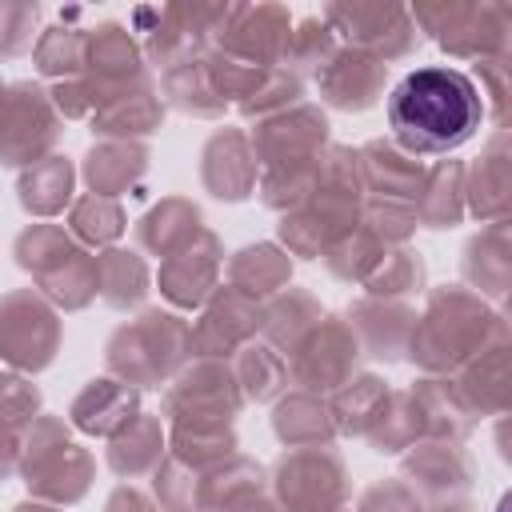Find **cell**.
<instances>
[{"mask_svg": "<svg viewBox=\"0 0 512 512\" xmlns=\"http://www.w3.org/2000/svg\"><path fill=\"white\" fill-rule=\"evenodd\" d=\"M384 80H388V64L368 56V52H356V48H344L316 72V84H320V96L332 104V108H344V112H364L380 100L384 92Z\"/></svg>", "mask_w": 512, "mask_h": 512, "instance_id": "19", "label": "cell"}, {"mask_svg": "<svg viewBox=\"0 0 512 512\" xmlns=\"http://www.w3.org/2000/svg\"><path fill=\"white\" fill-rule=\"evenodd\" d=\"M460 216H464V168L456 160H444L424 176V188L416 200V224L452 228Z\"/></svg>", "mask_w": 512, "mask_h": 512, "instance_id": "31", "label": "cell"}, {"mask_svg": "<svg viewBox=\"0 0 512 512\" xmlns=\"http://www.w3.org/2000/svg\"><path fill=\"white\" fill-rule=\"evenodd\" d=\"M0 92H4V84H0Z\"/></svg>", "mask_w": 512, "mask_h": 512, "instance_id": "53", "label": "cell"}, {"mask_svg": "<svg viewBox=\"0 0 512 512\" xmlns=\"http://www.w3.org/2000/svg\"><path fill=\"white\" fill-rule=\"evenodd\" d=\"M272 428H276V436L288 448H320V444H332V436H336V424H332L328 404L320 396H312V392L284 396L276 404Z\"/></svg>", "mask_w": 512, "mask_h": 512, "instance_id": "27", "label": "cell"}, {"mask_svg": "<svg viewBox=\"0 0 512 512\" xmlns=\"http://www.w3.org/2000/svg\"><path fill=\"white\" fill-rule=\"evenodd\" d=\"M200 180L216 200H244L256 192L260 180V164L252 152L248 132L240 128H224L216 132L204 152H200Z\"/></svg>", "mask_w": 512, "mask_h": 512, "instance_id": "18", "label": "cell"}, {"mask_svg": "<svg viewBox=\"0 0 512 512\" xmlns=\"http://www.w3.org/2000/svg\"><path fill=\"white\" fill-rule=\"evenodd\" d=\"M392 144L416 160L444 156L468 144L484 120V96L476 80L448 64L412 68L384 100Z\"/></svg>", "mask_w": 512, "mask_h": 512, "instance_id": "1", "label": "cell"}, {"mask_svg": "<svg viewBox=\"0 0 512 512\" xmlns=\"http://www.w3.org/2000/svg\"><path fill=\"white\" fill-rule=\"evenodd\" d=\"M336 512H344V508H336Z\"/></svg>", "mask_w": 512, "mask_h": 512, "instance_id": "54", "label": "cell"}, {"mask_svg": "<svg viewBox=\"0 0 512 512\" xmlns=\"http://www.w3.org/2000/svg\"><path fill=\"white\" fill-rule=\"evenodd\" d=\"M388 256V240L372 228V224H364V216H360V224L352 228V232H344L328 252H324V264H328V272L336 276V280H368L372 272H376V264Z\"/></svg>", "mask_w": 512, "mask_h": 512, "instance_id": "35", "label": "cell"}, {"mask_svg": "<svg viewBox=\"0 0 512 512\" xmlns=\"http://www.w3.org/2000/svg\"><path fill=\"white\" fill-rule=\"evenodd\" d=\"M508 156L500 152V140L492 144V152L472 168V184L464 188V200L472 204V212L480 220H492V224H504V212H508Z\"/></svg>", "mask_w": 512, "mask_h": 512, "instance_id": "38", "label": "cell"}, {"mask_svg": "<svg viewBox=\"0 0 512 512\" xmlns=\"http://www.w3.org/2000/svg\"><path fill=\"white\" fill-rule=\"evenodd\" d=\"M84 48H88V28H72V24H56L36 40V68L48 80H76L84 68Z\"/></svg>", "mask_w": 512, "mask_h": 512, "instance_id": "39", "label": "cell"}, {"mask_svg": "<svg viewBox=\"0 0 512 512\" xmlns=\"http://www.w3.org/2000/svg\"><path fill=\"white\" fill-rule=\"evenodd\" d=\"M324 24L344 40V48L368 52L376 60H404L416 48V20L400 4H328Z\"/></svg>", "mask_w": 512, "mask_h": 512, "instance_id": "13", "label": "cell"}, {"mask_svg": "<svg viewBox=\"0 0 512 512\" xmlns=\"http://www.w3.org/2000/svg\"><path fill=\"white\" fill-rule=\"evenodd\" d=\"M364 188H360V168H356V152L352 148H332L320 164V180L312 188V196L284 212L280 220V240L288 244V252L312 260L324 256L344 232H352L364 216L360 208Z\"/></svg>", "mask_w": 512, "mask_h": 512, "instance_id": "3", "label": "cell"}, {"mask_svg": "<svg viewBox=\"0 0 512 512\" xmlns=\"http://www.w3.org/2000/svg\"><path fill=\"white\" fill-rule=\"evenodd\" d=\"M360 356L364 352L352 324L340 316H320V324L288 356V380L296 384V392H312V396L340 392L348 380H356Z\"/></svg>", "mask_w": 512, "mask_h": 512, "instance_id": "11", "label": "cell"}, {"mask_svg": "<svg viewBox=\"0 0 512 512\" xmlns=\"http://www.w3.org/2000/svg\"><path fill=\"white\" fill-rule=\"evenodd\" d=\"M16 468L28 492L52 504H76L92 488V456L68 436L64 420L56 416H36L24 428Z\"/></svg>", "mask_w": 512, "mask_h": 512, "instance_id": "5", "label": "cell"}, {"mask_svg": "<svg viewBox=\"0 0 512 512\" xmlns=\"http://www.w3.org/2000/svg\"><path fill=\"white\" fill-rule=\"evenodd\" d=\"M260 324H264L260 300L224 284L208 296L204 316L188 328V344L200 360H224V356H236L244 344H252Z\"/></svg>", "mask_w": 512, "mask_h": 512, "instance_id": "15", "label": "cell"}, {"mask_svg": "<svg viewBox=\"0 0 512 512\" xmlns=\"http://www.w3.org/2000/svg\"><path fill=\"white\" fill-rule=\"evenodd\" d=\"M464 276L488 292L504 296L508 292V244H504V224H488L480 236L468 240L464 248Z\"/></svg>", "mask_w": 512, "mask_h": 512, "instance_id": "37", "label": "cell"}, {"mask_svg": "<svg viewBox=\"0 0 512 512\" xmlns=\"http://www.w3.org/2000/svg\"><path fill=\"white\" fill-rule=\"evenodd\" d=\"M12 512H60L56 504H36V500H28V504H16Z\"/></svg>", "mask_w": 512, "mask_h": 512, "instance_id": "51", "label": "cell"}, {"mask_svg": "<svg viewBox=\"0 0 512 512\" xmlns=\"http://www.w3.org/2000/svg\"><path fill=\"white\" fill-rule=\"evenodd\" d=\"M364 288L376 300H404V296L420 292L424 288V260H420V252H412L408 244H400L396 252H388L376 264V272L364 280Z\"/></svg>", "mask_w": 512, "mask_h": 512, "instance_id": "40", "label": "cell"}, {"mask_svg": "<svg viewBox=\"0 0 512 512\" xmlns=\"http://www.w3.org/2000/svg\"><path fill=\"white\" fill-rule=\"evenodd\" d=\"M356 168H360V188L376 204H396V208L416 212V200L428 176V168L416 156L400 152L392 140H368L356 152Z\"/></svg>", "mask_w": 512, "mask_h": 512, "instance_id": "17", "label": "cell"}, {"mask_svg": "<svg viewBox=\"0 0 512 512\" xmlns=\"http://www.w3.org/2000/svg\"><path fill=\"white\" fill-rule=\"evenodd\" d=\"M388 392H392V388H388L380 376H356V380H348L340 392H332L328 412H332L336 432H344V436H368V428L376 424V416H380Z\"/></svg>", "mask_w": 512, "mask_h": 512, "instance_id": "34", "label": "cell"}, {"mask_svg": "<svg viewBox=\"0 0 512 512\" xmlns=\"http://www.w3.org/2000/svg\"><path fill=\"white\" fill-rule=\"evenodd\" d=\"M192 352L188 344V324L176 316V312H144L128 324H120L108 340V372L124 384H136V388H156L164 384L180 364L184 356Z\"/></svg>", "mask_w": 512, "mask_h": 512, "instance_id": "4", "label": "cell"}, {"mask_svg": "<svg viewBox=\"0 0 512 512\" xmlns=\"http://www.w3.org/2000/svg\"><path fill=\"white\" fill-rule=\"evenodd\" d=\"M204 56H208V52H204ZM204 56H200V60H188V64H176V68H168V72H160V84H164L160 96H168V104L180 108V112H188V116H204V120H212V116H224L228 100L212 88L208 68H204Z\"/></svg>", "mask_w": 512, "mask_h": 512, "instance_id": "33", "label": "cell"}, {"mask_svg": "<svg viewBox=\"0 0 512 512\" xmlns=\"http://www.w3.org/2000/svg\"><path fill=\"white\" fill-rule=\"evenodd\" d=\"M76 84L84 88V96H88L92 112H96L100 104H108L112 96H120V92H128V88L148 84V72H144L140 48H136V40L128 36V28H120V24L88 28L84 68H80ZM88 120H92V116H88Z\"/></svg>", "mask_w": 512, "mask_h": 512, "instance_id": "14", "label": "cell"}, {"mask_svg": "<svg viewBox=\"0 0 512 512\" xmlns=\"http://www.w3.org/2000/svg\"><path fill=\"white\" fill-rule=\"evenodd\" d=\"M36 4H0V60L24 56L36 44Z\"/></svg>", "mask_w": 512, "mask_h": 512, "instance_id": "45", "label": "cell"}, {"mask_svg": "<svg viewBox=\"0 0 512 512\" xmlns=\"http://www.w3.org/2000/svg\"><path fill=\"white\" fill-rule=\"evenodd\" d=\"M320 316H324V308L308 296V292H284L276 304H268L264 308V324H260V332H264V344H272L284 360L296 352V344L320 324Z\"/></svg>", "mask_w": 512, "mask_h": 512, "instance_id": "30", "label": "cell"}, {"mask_svg": "<svg viewBox=\"0 0 512 512\" xmlns=\"http://www.w3.org/2000/svg\"><path fill=\"white\" fill-rule=\"evenodd\" d=\"M236 384L244 392V400H272L276 392L288 388V360L264 344V340H252L236 352Z\"/></svg>", "mask_w": 512, "mask_h": 512, "instance_id": "36", "label": "cell"}, {"mask_svg": "<svg viewBox=\"0 0 512 512\" xmlns=\"http://www.w3.org/2000/svg\"><path fill=\"white\" fill-rule=\"evenodd\" d=\"M288 276H292V264L276 244H248L228 260V288H236L252 300L284 292Z\"/></svg>", "mask_w": 512, "mask_h": 512, "instance_id": "26", "label": "cell"}, {"mask_svg": "<svg viewBox=\"0 0 512 512\" xmlns=\"http://www.w3.org/2000/svg\"><path fill=\"white\" fill-rule=\"evenodd\" d=\"M16 460H20V440H16V432L0 428V484L16 472Z\"/></svg>", "mask_w": 512, "mask_h": 512, "instance_id": "49", "label": "cell"}, {"mask_svg": "<svg viewBox=\"0 0 512 512\" xmlns=\"http://www.w3.org/2000/svg\"><path fill=\"white\" fill-rule=\"evenodd\" d=\"M196 472L184 468L180 460H164L156 472H152V484H156V500L164 512H196Z\"/></svg>", "mask_w": 512, "mask_h": 512, "instance_id": "44", "label": "cell"}, {"mask_svg": "<svg viewBox=\"0 0 512 512\" xmlns=\"http://www.w3.org/2000/svg\"><path fill=\"white\" fill-rule=\"evenodd\" d=\"M164 464V428L152 412H136L116 436H108V468L124 480L152 476Z\"/></svg>", "mask_w": 512, "mask_h": 512, "instance_id": "22", "label": "cell"}, {"mask_svg": "<svg viewBox=\"0 0 512 512\" xmlns=\"http://www.w3.org/2000/svg\"><path fill=\"white\" fill-rule=\"evenodd\" d=\"M96 296L112 308H132L148 296V264L140 252L108 248L96 256Z\"/></svg>", "mask_w": 512, "mask_h": 512, "instance_id": "32", "label": "cell"}, {"mask_svg": "<svg viewBox=\"0 0 512 512\" xmlns=\"http://www.w3.org/2000/svg\"><path fill=\"white\" fill-rule=\"evenodd\" d=\"M104 512H156V504H152V500H148L140 488H132V484H120V488L108 496Z\"/></svg>", "mask_w": 512, "mask_h": 512, "instance_id": "48", "label": "cell"}, {"mask_svg": "<svg viewBox=\"0 0 512 512\" xmlns=\"http://www.w3.org/2000/svg\"><path fill=\"white\" fill-rule=\"evenodd\" d=\"M220 512H284V508H280V504H272L264 492H256V496L236 500V504H228V508H220Z\"/></svg>", "mask_w": 512, "mask_h": 512, "instance_id": "50", "label": "cell"}, {"mask_svg": "<svg viewBox=\"0 0 512 512\" xmlns=\"http://www.w3.org/2000/svg\"><path fill=\"white\" fill-rule=\"evenodd\" d=\"M500 344H504V316L488 312L480 292L452 284V288H436L424 316H416L408 356L424 372H456Z\"/></svg>", "mask_w": 512, "mask_h": 512, "instance_id": "2", "label": "cell"}, {"mask_svg": "<svg viewBox=\"0 0 512 512\" xmlns=\"http://www.w3.org/2000/svg\"><path fill=\"white\" fill-rule=\"evenodd\" d=\"M436 512H472V508H464V504H444V508H436Z\"/></svg>", "mask_w": 512, "mask_h": 512, "instance_id": "52", "label": "cell"}, {"mask_svg": "<svg viewBox=\"0 0 512 512\" xmlns=\"http://www.w3.org/2000/svg\"><path fill=\"white\" fill-rule=\"evenodd\" d=\"M244 408V392L236 384V372L224 360H200L184 368L168 392L164 412L172 428H228Z\"/></svg>", "mask_w": 512, "mask_h": 512, "instance_id": "9", "label": "cell"}, {"mask_svg": "<svg viewBox=\"0 0 512 512\" xmlns=\"http://www.w3.org/2000/svg\"><path fill=\"white\" fill-rule=\"evenodd\" d=\"M16 264L32 272L44 296L68 312L96 300V256H88L60 224H32L16 236Z\"/></svg>", "mask_w": 512, "mask_h": 512, "instance_id": "6", "label": "cell"}, {"mask_svg": "<svg viewBox=\"0 0 512 512\" xmlns=\"http://www.w3.org/2000/svg\"><path fill=\"white\" fill-rule=\"evenodd\" d=\"M220 272H224V248L208 228H200L188 244H180L172 256L160 260L156 280L176 308H204L208 296L216 292Z\"/></svg>", "mask_w": 512, "mask_h": 512, "instance_id": "16", "label": "cell"}, {"mask_svg": "<svg viewBox=\"0 0 512 512\" xmlns=\"http://www.w3.org/2000/svg\"><path fill=\"white\" fill-rule=\"evenodd\" d=\"M164 120V100L152 84L128 88L120 96H112L108 104H100L92 112V132L100 136H116V140H136V136H152Z\"/></svg>", "mask_w": 512, "mask_h": 512, "instance_id": "23", "label": "cell"}, {"mask_svg": "<svg viewBox=\"0 0 512 512\" xmlns=\"http://www.w3.org/2000/svg\"><path fill=\"white\" fill-rule=\"evenodd\" d=\"M60 316L32 288L8 292L0 300V356L20 372H40L56 360L60 348Z\"/></svg>", "mask_w": 512, "mask_h": 512, "instance_id": "12", "label": "cell"}, {"mask_svg": "<svg viewBox=\"0 0 512 512\" xmlns=\"http://www.w3.org/2000/svg\"><path fill=\"white\" fill-rule=\"evenodd\" d=\"M196 232H200V208H196L192 200H184V196H168V200H160V204L136 224V240H140V248L156 252L160 260L172 256L180 244H188Z\"/></svg>", "mask_w": 512, "mask_h": 512, "instance_id": "29", "label": "cell"}, {"mask_svg": "<svg viewBox=\"0 0 512 512\" xmlns=\"http://www.w3.org/2000/svg\"><path fill=\"white\" fill-rule=\"evenodd\" d=\"M68 224H72V232H76L84 244H112V240H120L124 228H128L124 208H120L116 200H108V196H92V192L80 196V200L72 204Z\"/></svg>", "mask_w": 512, "mask_h": 512, "instance_id": "41", "label": "cell"}, {"mask_svg": "<svg viewBox=\"0 0 512 512\" xmlns=\"http://www.w3.org/2000/svg\"><path fill=\"white\" fill-rule=\"evenodd\" d=\"M352 320V332L364 348H372V356L380 360H400L408 352V340H412V328H416V312L404 304V300H376V296H364L352 304L348 312Z\"/></svg>", "mask_w": 512, "mask_h": 512, "instance_id": "20", "label": "cell"}, {"mask_svg": "<svg viewBox=\"0 0 512 512\" xmlns=\"http://www.w3.org/2000/svg\"><path fill=\"white\" fill-rule=\"evenodd\" d=\"M132 416H136V388H128L116 376L92 380L72 404V420L88 436H116Z\"/></svg>", "mask_w": 512, "mask_h": 512, "instance_id": "24", "label": "cell"}, {"mask_svg": "<svg viewBox=\"0 0 512 512\" xmlns=\"http://www.w3.org/2000/svg\"><path fill=\"white\" fill-rule=\"evenodd\" d=\"M336 52H340V40H336V32L324 24V16H308V20L300 24V32H292V40H288L284 68H292L296 76H300V72H312V76H316Z\"/></svg>", "mask_w": 512, "mask_h": 512, "instance_id": "42", "label": "cell"}, {"mask_svg": "<svg viewBox=\"0 0 512 512\" xmlns=\"http://www.w3.org/2000/svg\"><path fill=\"white\" fill-rule=\"evenodd\" d=\"M72 180H76V168L68 156L52 152L44 160H36L32 168H24L16 192H20V204L32 212V216H56L68 208L72 200Z\"/></svg>", "mask_w": 512, "mask_h": 512, "instance_id": "28", "label": "cell"}, {"mask_svg": "<svg viewBox=\"0 0 512 512\" xmlns=\"http://www.w3.org/2000/svg\"><path fill=\"white\" fill-rule=\"evenodd\" d=\"M416 28L456 60H504L512 12L504 4H416L408 8Z\"/></svg>", "mask_w": 512, "mask_h": 512, "instance_id": "7", "label": "cell"}, {"mask_svg": "<svg viewBox=\"0 0 512 512\" xmlns=\"http://www.w3.org/2000/svg\"><path fill=\"white\" fill-rule=\"evenodd\" d=\"M144 168H148V148L136 140H104L84 160V176L92 184V196H108V200L128 192L144 176Z\"/></svg>", "mask_w": 512, "mask_h": 512, "instance_id": "25", "label": "cell"}, {"mask_svg": "<svg viewBox=\"0 0 512 512\" xmlns=\"http://www.w3.org/2000/svg\"><path fill=\"white\" fill-rule=\"evenodd\" d=\"M284 512H336L348 500V468L336 448H292L272 472Z\"/></svg>", "mask_w": 512, "mask_h": 512, "instance_id": "10", "label": "cell"}, {"mask_svg": "<svg viewBox=\"0 0 512 512\" xmlns=\"http://www.w3.org/2000/svg\"><path fill=\"white\" fill-rule=\"evenodd\" d=\"M356 512H424V504H420V492H412L404 480H384L360 496Z\"/></svg>", "mask_w": 512, "mask_h": 512, "instance_id": "46", "label": "cell"}, {"mask_svg": "<svg viewBox=\"0 0 512 512\" xmlns=\"http://www.w3.org/2000/svg\"><path fill=\"white\" fill-rule=\"evenodd\" d=\"M64 116L52 104V92H44L32 80L8 84L0 92V164L4 168H32L36 160L52 156L60 140Z\"/></svg>", "mask_w": 512, "mask_h": 512, "instance_id": "8", "label": "cell"}, {"mask_svg": "<svg viewBox=\"0 0 512 512\" xmlns=\"http://www.w3.org/2000/svg\"><path fill=\"white\" fill-rule=\"evenodd\" d=\"M504 72H508L504 60H480V84L488 88V96H492V112H496V116H504V96H508V80H504Z\"/></svg>", "mask_w": 512, "mask_h": 512, "instance_id": "47", "label": "cell"}, {"mask_svg": "<svg viewBox=\"0 0 512 512\" xmlns=\"http://www.w3.org/2000/svg\"><path fill=\"white\" fill-rule=\"evenodd\" d=\"M412 492L424 496H460L472 484V456L452 440H428L404 460Z\"/></svg>", "mask_w": 512, "mask_h": 512, "instance_id": "21", "label": "cell"}, {"mask_svg": "<svg viewBox=\"0 0 512 512\" xmlns=\"http://www.w3.org/2000/svg\"><path fill=\"white\" fill-rule=\"evenodd\" d=\"M40 416V388L16 372L0 376V428L20 432Z\"/></svg>", "mask_w": 512, "mask_h": 512, "instance_id": "43", "label": "cell"}]
</instances>
